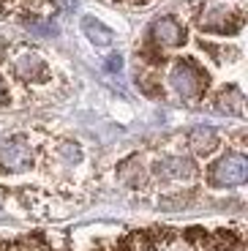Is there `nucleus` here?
<instances>
[{
	"mask_svg": "<svg viewBox=\"0 0 248 251\" xmlns=\"http://www.w3.org/2000/svg\"><path fill=\"white\" fill-rule=\"evenodd\" d=\"M248 177V161L243 153H226L210 167L213 186H240Z\"/></svg>",
	"mask_w": 248,
	"mask_h": 251,
	"instance_id": "nucleus-1",
	"label": "nucleus"
},
{
	"mask_svg": "<svg viewBox=\"0 0 248 251\" xmlns=\"http://www.w3.org/2000/svg\"><path fill=\"white\" fill-rule=\"evenodd\" d=\"M172 85L183 99H191V96L202 93V88L207 85V76L202 74L191 60H180L172 69Z\"/></svg>",
	"mask_w": 248,
	"mask_h": 251,
	"instance_id": "nucleus-2",
	"label": "nucleus"
},
{
	"mask_svg": "<svg viewBox=\"0 0 248 251\" xmlns=\"http://www.w3.org/2000/svg\"><path fill=\"white\" fill-rule=\"evenodd\" d=\"M30 164H33V153L25 142L14 139V142H6L0 148V167H6L11 172H19V170H27Z\"/></svg>",
	"mask_w": 248,
	"mask_h": 251,
	"instance_id": "nucleus-3",
	"label": "nucleus"
},
{
	"mask_svg": "<svg viewBox=\"0 0 248 251\" xmlns=\"http://www.w3.org/2000/svg\"><path fill=\"white\" fill-rule=\"evenodd\" d=\"M237 25H240V14L229 11V8H223V6L210 8V14L202 17V27H205V30L232 33V30H237Z\"/></svg>",
	"mask_w": 248,
	"mask_h": 251,
	"instance_id": "nucleus-4",
	"label": "nucleus"
},
{
	"mask_svg": "<svg viewBox=\"0 0 248 251\" xmlns=\"http://www.w3.org/2000/svg\"><path fill=\"white\" fill-rule=\"evenodd\" d=\"M153 36H155V41L164 44V47H177V44L186 41V30H183L172 17H161V19H158V22L153 25Z\"/></svg>",
	"mask_w": 248,
	"mask_h": 251,
	"instance_id": "nucleus-5",
	"label": "nucleus"
},
{
	"mask_svg": "<svg viewBox=\"0 0 248 251\" xmlns=\"http://www.w3.org/2000/svg\"><path fill=\"white\" fill-rule=\"evenodd\" d=\"M188 145H191L194 153H199V156L213 153L216 151V145H218L216 128H210V126H197V128H191V134H188Z\"/></svg>",
	"mask_w": 248,
	"mask_h": 251,
	"instance_id": "nucleus-6",
	"label": "nucleus"
},
{
	"mask_svg": "<svg viewBox=\"0 0 248 251\" xmlns=\"http://www.w3.org/2000/svg\"><path fill=\"white\" fill-rule=\"evenodd\" d=\"M155 172L167 180H188V177H194V164L188 158H167L155 167Z\"/></svg>",
	"mask_w": 248,
	"mask_h": 251,
	"instance_id": "nucleus-7",
	"label": "nucleus"
},
{
	"mask_svg": "<svg viewBox=\"0 0 248 251\" xmlns=\"http://www.w3.org/2000/svg\"><path fill=\"white\" fill-rule=\"evenodd\" d=\"M82 30H85V36L90 38L96 47H109V44H112V30L101 25L99 19L85 17V19H82Z\"/></svg>",
	"mask_w": 248,
	"mask_h": 251,
	"instance_id": "nucleus-8",
	"label": "nucleus"
},
{
	"mask_svg": "<svg viewBox=\"0 0 248 251\" xmlns=\"http://www.w3.org/2000/svg\"><path fill=\"white\" fill-rule=\"evenodd\" d=\"M44 71V60L38 55H22L17 60V74L25 76V79H33V76H38Z\"/></svg>",
	"mask_w": 248,
	"mask_h": 251,
	"instance_id": "nucleus-9",
	"label": "nucleus"
},
{
	"mask_svg": "<svg viewBox=\"0 0 248 251\" xmlns=\"http://www.w3.org/2000/svg\"><path fill=\"white\" fill-rule=\"evenodd\" d=\"M218 109H223V112H243V96L237 90H229V99L226 96L218 99Z\"/></svg>",
	"mask_w": 248,
	"mask_h": 251,
	"instance_id": "nucleus-10",
	"label": "nucleus"
},
{
	"mask_svg": "<svg viewBox=\"0 0 248 251\" xmlns=\"http://www.w3.org/2000/svg\"><path fill=\"white\" fill-rule=\"evenodd\" d=\"M109 69H112V71H120V69H123V60H120V55H112Z\"/></svg>",
	"mask_w": 248,
	"mask_h": 251,
	"instance_id": "nucleus-11",
	"label": "nucleus"
},
{
	"mask_svg": "<svg viewBox=\"0 0 248 251\" xmlns=\"http://www.w3.org/2000/svg\"><path fill=\"white\" fill-rule=\"evenodd\" d=\"M3 101H6V85L0 82V104H3Z\"/></svg>",
	"mask_w": 248,
	"mask_h": 251,
	"instance_id": "nucleus-12",
	"label": "nucleus"
},
{
	"mask_svg": "<svg viewBox=\"0 0 248 251\" xmlns=\"http://www.w3.org/2000/svg\"><path fill=\"white\" fill-rule=\"evenodd\" d=\"M3 47H6V41H3V38H0V57H3Z\"/></svg>",
	"mask_w": 248,
	"mask_h": 251,
	"instance_id": "nucleus-13",
	"label": "nucleus"
}]
</instances>
